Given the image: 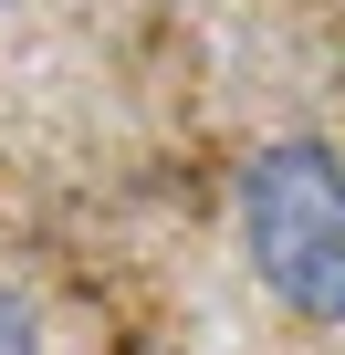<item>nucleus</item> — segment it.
Instances as JSON below:
<instances>
[{"label":"nucleus","mask_w":345,"mask_h":355,"mask_svg":"<svg viewBox=\"0 0 345 355\" xmlns=\"http://www.w3.org/2000/svg\"><path fill=\"white\" fill-rule=\"evenodd\" d=\"M241 251L293 324H345V157L283 136L241 167Z\"/></svg>","instance_id":"nucleus-1"},{"label":"nucleus","mask_w":345,"mask_h":355,"mask_svg":"<svg viewBox=\"0 0 345 355\" xmlns=\"http://www.w3.org/2000/svg\"><path fill=\"white\" fill-rule=\"evenodd\" d=\"M0 355H42V324H32V303L0 282Z\"/></svg>","instance_id":"nucleus-2"}]
</instances>
